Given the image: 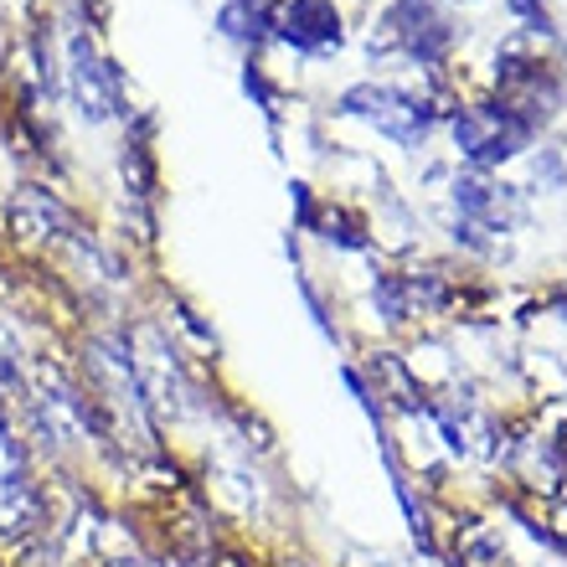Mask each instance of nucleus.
Here are the masks:
<instances>
[{"label": "nucleus", "instance_id": "nucleus-1", "mask_svg": "<svg viewBox=\"0 0 567 567\" xmlns=\"http://www.w3.org/2000/svg\"><path fill=\"white\" fill-rule=\"evenodd\" d=\"M495 89H501V109L516 114L532 135H537L542 124L563 109V89H557L553 68L526 52V37H516V42L501 47V62H495Z\"/></svg>", "mask_w": 567, "mask_h": 567}, {"label": "nucleus", "instance_id": "nucleus-2", "mask_svg": "<svg viewBox=\"0 0 567 567\" xmlns=\"http://www.w3.org/2000/svg\"><path fill=\"white\" fill-rule=\"evenodd\" d=\"M341 114L351 120H367L377 135L398 140V145H423V135L433 130V109L419 104L413 93H398L388 83H357V89L341 93Z\"/></svg>", "mask_w": 567, "mask_h": 567}, {"label": "nucleus", "instance_id": "nucleus-3", "mask_svg": "<svg viewBox=\"0 0 567 567\" xmlns=\"http://www.w3.org/2000/svg\"><path fill=\"white\" fill-rule=\"evenodd\" d=\"M68 89H73V104L89 124H109L124 114V89L114 62L93 47L89 31H73L68 37Z\"/></svg>", "mask_w": 567, "mask_h": 567}, {"label": "nucleus", "instance_id": "nucleus-4", "mask_svg": "<svg viewBox=\"0 0 567 567\" xmlns=\"http://www.w3.org/2000/svg\"><path fill=\"white\" fill-rule=\"evenodd\" d=\"M454 145L470 165H501L511 155H522L532 145V130H526L516 114H506L501 104H470L460 109V120H454Z\"/></svg>", "mask_w": 567, "mask_h": 567}, {"label": "nucleus", "instance_id": "nucleus-5", "mask_svg": "<svg viewBox=\"0 0 567 567\" xmlns=\"http://www.w3.org/2000/svg\"><path fill=\"white\" fill-rule=\"evenodd\" d=\"M454 207H460L464 233H511L526 217L516 186H501V181L480 176V171L454 181Z\"/></svg>", "mask_w": 567, "mask_h": 567}, {"label": "nucleus", "instance_id": "nucleus-6", "mask_svg": "<svg viewBox=\"0 0 567 567\" xmlns=\"http://www.w3.org/2000/svg\"><path fill=\"white\" fill-rule=\"evenodd\" d=\"M269 37L299 47V52H330L346 42V27L330 0H279L269 6Z\"/></svg>", "mask_w": 567, "mask_h": 567}, {"label": "nucleus", "instance_id": "nucleus-7", "mask_svg": "<svg viewBox=\"0 0 567 567\" xmlns=\"http://www.w3.org/2000/svg\"><path fill=\"white\" fill-rule=\"evenodd\" d=\"M388 31L392 42L403 47V52H413L419 62H439L449 58V47H454V21H449L433 0H398L388 11Z\"/></svg>", "mask_w": 567, "mask_h": 567}, {"label": "nucleus", "instance_id": "nucleus-8", "mask_svg": "<svg viewBox=\"0 0 567 567\" xmlns=\"http://www.w3.org/2000/svg\"><path fill=\"white\" fill-rule=\"evenodd\" d=\"M217 31H223L227 42H243V47L269 42V6H258V0H227L223 11H217Z\"/></svg>", "mask_w": 567, "mask_h": 567}, {"label": "nucleus", "instance_id": "nucleus-9", "mask_svg": "<svg viewBox=\"0 0 567 567\" xmlns=\"http://www.w3.org/2000/svg\"><path fill=\"white\" fill-rule=\"evenodd\" d=\"M511 11L522 16L532 37H567V0H511Z\"/></svg>", "mask_w": 567, "mask_h": 567}, {"label": "nucleus", "instance_id": "nucleus-10", "mask_svg": "<svg viewBox=\"0 0 567 567\" xmlns=\"http://www.w3.org/2000/svg\"><path fill=\"white\" fill-rule=\"evenodd\" d=\"M114 567H140V563H114Z\"/></svg>", "mask_w": 567, "mask_h": 567}, {"label": "nucleus", "instance_id": "nucleus-11", "mask_svg": "<svg viewBox=\"0 0 567 567\" xmlns=\"http://www.w3.org/2000/svg\"><path fill=\"white\" fill-rule=\"evenodd\" d=\"M563 315H567V295H563Z\"/></svg>", "mask_w": 567, "mask_h": 567}, {"label": "nucleus", "instance_id": "nucleus-12", "mask_svg": "<svg viewBox=\"0 0 567 567\" xmlns=\"http://www.w3.org/2000/svg\"><path fill=\"white\" fill-rule=\"evenodd\" d=\"M258 6H274V0H258Z\"/></svg>", "mask_w": 567, "mask_h": 567}, {"label": "nucleus", "instance_id": "nucleus-13", "mask_svg": "<svg viewBox=\"0 0 567 567\" xmlns=\"http://www.w3.org/2000/svg\"><path fill=\"white\" fill-rule=\"evenodd\" d=\"M460 6H475V0H460Z\"/></svg>", "mask_w": 567, "mask_h": 567}]
</instances>
